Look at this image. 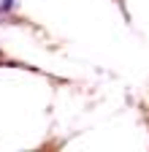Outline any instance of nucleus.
<instances>
[{"label":"nucleus","instance_id":"nucleus-1","mask_svg":"<svg viewBox=\"0 0 149 152\" xmlns=\"http://www.w3.org/2000/svg\"><path fill=\"white\" fill-rule=\"evenodd\" d=\"M11 3H14V0H0V11H6V8H8Z\"/></svg>","mask_w":149,"mask_h":152}]
</instances>
